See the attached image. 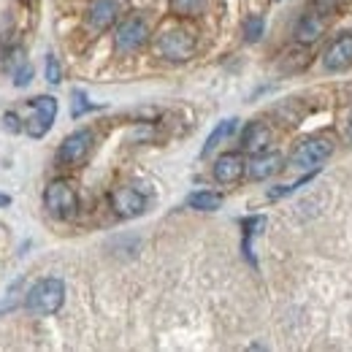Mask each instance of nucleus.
I'll list each match as a JSON object with an SVG mask.
<instances>
[{
	"label": "nucleus",
	"mask_w": 352,
	"mask_h": 352,
	"mask_svg": "<svg viewBox=\"0 0 352 352\" xmlns=\"http://www.w3.org/2000/svg\"><path fill=\"white\" fill-rule=\"evenodd\" d=\"M63 301H65V285H63V279H57V276L38 279V282L28 290V296H25V307H28L30 314H36V317L54 314L57 309L63 307Z\"/></svg>",
	"instance_id": "f257e3e1"
},
{
	"label": "nucleus",
	"mask_w": 352,
	"mask_h": 352,
	"mask_svg": "<svg viewBox=\"0 0 352 352\" xmlns=\"http://www.w3.org/2000/svg\"><path fill=\"white\" fill-rule=\"evenodd\" d=\"M44 206L54 220H71L79 212V195L76 187L68 179H54L44 190Z\"/></svg>",
	"instance_id": "f03ea898"
},
{
	"label": "nucleus",
	"mask_w": 352,
	"mask_h": 352,
	"mask_svg": "<svg viewBox=\"0 0 352 352\" xmlns=\"http://www.w3.org/2000/svg\"><path fill=\"white\" fill-rule=\"evenodd\" d=\"M155 52L171 63H182V60H190L192 52H195V38L190 30L184 28H166L157 38H155Z\"/></svg>",
	"instance_id": "7ed1b4c3"
},
{
	"label": "nucleus",
	"mask_w": 352,
	"mask_h": 352,
	"mask_svg": "<svg viewBox=\"0 0 352 352\" xmlns=\"http://www.w3.org/2000/svg\"><path fill=\"white\" fill-rule=\"evenodd\" d=\"M331 155H333V141L331 138H307L290 155V168H296V171H314Z\"/></svg>",
	"instance_id": "20e7f679"
},
{
	"label": "nucleus",
	"mask_w": 352,
	"mask_h": 352,
	"mask_svg": "<svg viewBox=\"0 0 352 352\" xmlns=\"http://www.w3.org/2000/svg\"><path fill=\"white\" fill-rule=\"evenodd\" d=\"M131 8V0H92L87 6V28L92 33H103L111 25H117Z\"/></svg>",
	"instance_id": "39448f33"
},
{
	"label": "nucleus",
	"mask_w": 352,
	"mask_h": 352,
	"mask_svg": "<svg viewBox=\"0 0 352 352\" xmlns=\"http://www.w3.org/2000/svg\"><path fill=\"white\" fill-rule=\"evenodd\" d=\"M146 41H149V25L144 16H128L125 22H120V28L114 33V46L120 54L138 52Z\"/></svg>",
	"instance_id": "423d86ee"
},
{
	"label": "nucleus",
	"mask_w": 352,
	"mask_h": 352,
	"mask_svg": "<svg viewBox=\"0 0 352 352\" xmlns=\"http://www.w3.org/2000/svg\"><path fill=\"white\" fill-rule=\"evenodd\" d=\"M28 106L33 109V117L25 125V133L30 138H44L52 128V122H54V117H57V100L52 95H38V98L28 100Z\"/></svg>",
	"instance_id": "0eeeda50"
},
{
	"label": "nucleus",
	"mask_w": 352,
	"mask_h": 352,
	"mask_svg": "<svg viewBox=\"0 0 352 352\" xmlns=\"http://www.w3.org/2000/svg\"><path fill=\"white\" fill-rule=\"evenodd\" d=\"M92 144H95V135L92 131H76L71 133L60 149H57V163L60 166H82L87 160V155L92 152Z\"/></svg>",
	"instance_id": "6e6552de"
},
{
	"label": "nucleus",
	"mask_w": 352,
	"mask_h": 352,
	"mask_svg": "<svg viewBox=\"0 0 352 352\" xmlns=\"http://www.w3.org/2000/svg\"><path fill=\"white\" fill-rule=\"evenodd\" d=\"M111 209H114L120 217H125V220L138 217V214H144V209H146V195H144L141 190L131 187V184H122V187H117V190L111 192Z\"/></svg>",
	"instance_id": "1a4fd4ad"
},
{
	"label": "nucleus",
	"mask_w": 352,
	"mask_h": 352,
	"mask_svg": "<svg viewBox=\"0 0 352 352\" xmlns=\"http://www.w3.org/2000/svg\"><path fill=\"white\" fill-rule=\"evenodd\" d=\"M325 68L328 71H344L352 65V33L336 38L333 44L325 49V57H322Z\"/></svg>",
	"instance_id": "9d476101"
},
{
	"label": "nucleus",
	"mask_w": 352,
	"mask_h": 352,
	"mask_svg": "<svg viewBox=\"0 0 352 352\" xmlns=\"http://www.w3.org/2000/svg\"><path fill=\"white\" fill-rule=\"evenodd\" d=\"M244 171H247V163L239 152H228V155L217 157V163H214V179L220 184H236L244 176Z\"/></svg>",
	"instance_id": "9b49d317"
},
{
	"label": "nucleus",
	"mask_w": 352,
	"mask_h": 352,
	"mask_svg": "<svg viewBox=\"0 0 352 352\" xmlns=\"http://www.w3.org/2000/svg\"><path fill=\"white\" fill-rule=\"evenodd\" d=\"M282 168V155L279 152H258L250 163H247V174L250 179H255V182H263L268 176H274L276 171Z\"/></svg>",
	"instance_id": "f8f14e48"
},
{
	"label": "nucleus",
	"mask_w": 352,
	"mask_h": 352,
	"mask_svg": "<svg viewBox=\"0 0 352 352\" xmlns=\"http://www.w3.org/2000/svg\"><path fill=\"white\" fill-rule=\"evenodd\" d=\"M268 144H271V131H268V125H263V122H250L244 135H241L244 152L258 155V152H265V149H268Z\"/></svg>",
	"instance_id": "ddd939ff"
},
{
	"label": "nucleus",
	"mask_w": 352,
	"mask_h": 352,
	"mask_svg": "<svg viewBox=\"0 0 352 352\" xmlns=\"http://www.w3.org/2000/svg\"><path fill=\"white\" fill-rule=\"evenodd\" d=\"M322 30H325V19H322V14L309 11V14L301 16V22H298V28H296V38H298L301 44H311V41L320 38Z\"/></svg>",
	"instance_id": "4468645a"
},
{
	"label": "nucleus",
	"mask_w": 352,
	"mask_h": 352,
	"mask_svg": "<svg viewBox=\"0 0 352 352\" xmlns=\"http://www.w3.org/2000/svg\"><path fill=\"white\" fill-rule=\"evenodd\" d=\"M236 128H239V120H222L220 125L209 133V138H206V144H204L201 155H204V157H206V155H212V149H217V146H220V141L230 138V135L236 133Z\"/></svg>",
	"instance_id": "2eb2a0df"
},
{
	"label": "nucleus",
	"mask_w": 352,
	"mask_h": 352,
	"mask_svg": "<svg viewBox=\"0 0 352 352\" xmlns=\"http://www.w3.org/2000/svg\"><path fill=\"white\" fill-rule=\"evenodd\" d=\"M190 209H198V212H217L222 206V195L220 192H209V190H201V192H192L187 198Z\"/></svg>",
	"instance_id": "dca6fc26"
},
{
	"label": "nucleus",
	"mask_w": 352,
	"mask_h": 352,
	"mask_svg": "<svg viewBox=\"0 0 352 352\" xmlns=\"http://www.w3.org/2000/svg\"><path fill=\"white\" fill-rule=\"evenodd\" d=\"M168 6L176 16H195L206 8V0H168Z\"/></svg>",
	"instance_id": "f3484780"
},
{
	"label": "nucleus",
	"mask_w": 352,
	"mask_h": 352,
	"mask_svg": "<svg viewBox=\"0 0 352 352\" xmlns=\"http://www.w3.org/2000/svg\"><path fill=\"white\" fill-rule=\"evenodd\" d=\"M261 36H263V19L261 16H250L247 25H244V38L250 44H255V41H261Z\"/></svg>",
	"instance_id": "a211bd4d"
},
{
	"label": "nucleus",
	"mask_w": 352,
	"mask_h": 352,
	"mask_svg": "<svg viewBox=\"0 0 352 352\" xmlns=\"http://www.w3.org/2000/svg\"><path fill=\"white\" fill-rule=\"evenodd\" d=\"M46 82L49 85H60L63 82V71H60V63H57L54 54L46 57Z\"/></svg>",
	"instance_id": "6ab92c4d"
},
{
	"label": "nucleus",
	"mask_w": 352,
	"mask_h": 352,
	"mask_svg": "<svg viewBox=\"0 0 352 352\" xmlns=\"http://www.w3.org/2000/svg\"><path fill=\"white\" fill-rule=\"evenodd\" d=\"M92 109H95V106L87 100V95L76 89V92H74V109H71V114H74V117H82V114H87Z\"/></svg>",
	"instance_id": "aec40b11"
},
{
	"label": "nucleus",
	"mask_w": 352,
	"mask_h": 352,
	"mask_svg": "<svg viewBox=\"0 0 352 352\" xmlns=\"http://www.w3.org/2000/svg\"><path fill=\"white\" fill-rule=\"evenodd\" d=\"M33 82V68L28 63H22L16 71H14V87H28Z\"/></svg>",
	"instance_id": "412c9836"
},
{
	"label": "nucleus",
	"mask_w": 352,
	"mask_h": 352,
	"mask_svg": "<svg viewBox=\"0 0 352 352\" xmlns=\"http://www.w3.org/2000/svg\"><path fill=\"white\" fill-rule=\"evenodd\" d=\"M3 128H6V131H11V133H22V131H25L22 120H19L14 111H8V114L3 117Z\"/></svg>",
	"instance_id": "4be33fe9"
},
{
	"label": "nucleus",
	"mask_w": 352,
	"mask_h": 352,
	"mask_svg": "<svg viewBox=\"0 0 352 352\" xmlns=\"http://www.w3.org/2000/svg\"><path fill=\"white\" fill-rule=\"evenodd\" d=\"M3 206H11V195H6V192H0V209Z\"/></svg>",
	"instance_id": "5701e85b"
},
{
	"label": "nucleus",
	"mask_w": 352,
	"mask_h": 352,
	"mask_svg": "<svg viewBox=\"0 0 352 352\" xmlns=\"http://www.w3.org/2000/svg\"><path fill=\"white\" fill-rule=\"evenodd\" d=\"M347 135H350V141H352V114H350V122H347Z\"/></svg>",
	"instance_id": "b1692460"
}]
</instances>
